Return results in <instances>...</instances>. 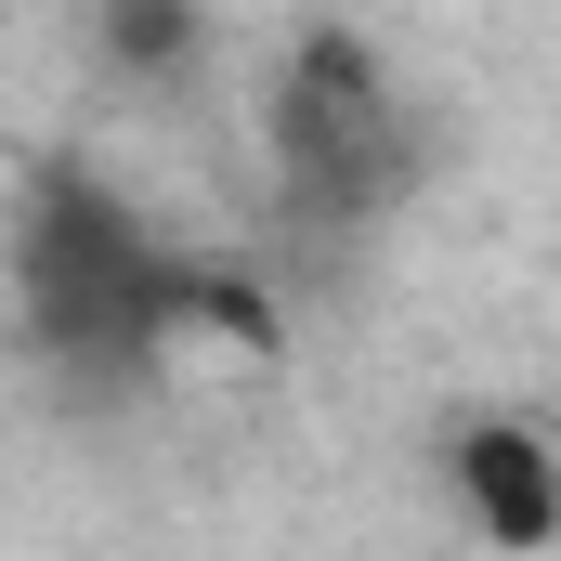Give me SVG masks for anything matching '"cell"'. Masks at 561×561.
<instances>
[{
    "mask_svg": "<svg viewBox=\"0 0 561 561\" xmlns=\"http://www.w3.org/2000/svg\"><path fill=\"white\" fill-rule=\"evenodd\" d=\"M444 483H457V510H470V536L510 561L561 549V444L536 419H510V405H470L457 444H444Z\"/></svg>",
    "mask_w": 561,
    "mask_h": 561,
    "instance_id": "cell-3",
    "label": "cell"
},
{
    "mask_svg": "<svg viewBox=\"0 0 561 561\" xmlns=\"http://www.w3.org/2000/svg\"><path fill=\"white\" fill-rule=\"evenodd\" d=\"M183 340H222V353H249V366H275L287 353V313L275 287L249 275V262H183V313H170Z\"/></svg>",
    "mask_w": 561,
    "mask_h": 561,
    "instance_id": "cell-4",
    "label": "cell"
},
{
    "mask_svg": "<svg viewBox=\"0 0 561 561\" xmlns=\"http://www.w3.org/2000/svg\"><path fill=\"white\" fill-rule=\"evenodd\" d=\"M13 275H26V340H39L53 366H92V353L131 366V353L170 340V313H183V262H157L144 222L105 183H79V170H39V183H26Z\"/></svg>",
    "mask_w": 561,
    "mask_h": 561,
    "instance_id": "cell-1",
    "label": "cell"
},
{
    "mask_svg": "<svg viewBox=\"0 0 561 561\" xmlns=\"http://www.w3.org/2000/svg\"><path fill=\"white\" fill-rule=\"evenodd\" d=\"M275 183L300 222H366L405 183V131H392V79L353 26H300L275 79Z\"/></svg>",
    "mask_w": 561,
    "mask_h": 561,
    "instance_id": "cell-2",
    "label": "cell"
},
{
    "mask_svg": "<svg viewBox=\"0 0 561 561\" xmlns=\"http://www.w3.org/2000/svg\"><path fill=\"white\" fill-rule=\"evenodd\" d=\"M196 53H209V26L183 0H105L92 13V66H118V79H183Z\"/></svg>",
    "mask_w": 561,
    "mask_h": 561,
    "instance_id": "cell-5",
    "label": "cell"
}]
</instances>
